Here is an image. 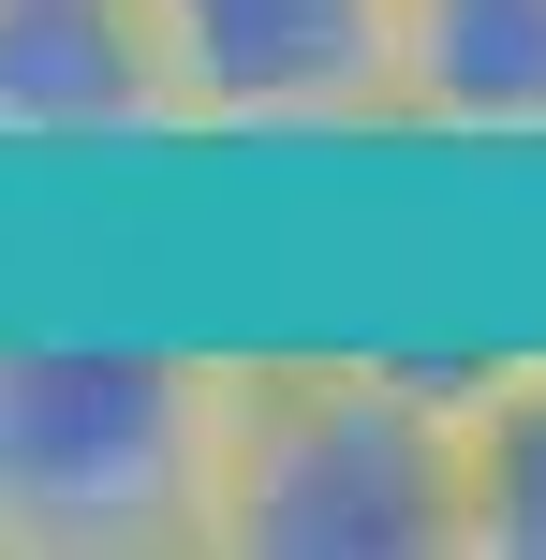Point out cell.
Returning <instances> with one entry per match:
<instances>
[{"instance_id":"1","label":"cell","mask_w":546,"mask_h":560,"mask_svg":"<svg viewBox=\"0 0 546 560\" xmlns=\"http://www.w3.org/2000/svg\"><path fill=\"white\" fill-rule=\"evenodd\" d=\"M502 339H222L207 560H473V384Z\"/></svg>"},{"instance_id":"2","label":"cell","mask_w":546,"mask_h":560,"mask_svg":"<svg viewBox=\"0 0 546 560\" xmlns=\"http://www.w3.org/2000/svg\"><path fill=\"white\" fill-rule=\"evenodd\" d=\"M222 339L0 325V560H207Z\"/></svg>"},{"instance_id":"3","label":"cell","mask_w":546,"mask_h":560,"mask_svg":"<svg viewBox=\"0 0 546 560\" xmlns=\"http://www.w3.org/2000/svg\"><path fill=\"white\" fill-rule=\"evenodd\" d=\"M177 163H399V0H148Z\"/></svg>"},{"instance_id":"4","label":"cell","mask_w":546,"mask_h":560,"mask_svg":"<svg viewBox=\"0 0 546 560\" xmlns=\"http://www.w3.org/2000/svg\"><path fill=\"white\" fill-rule=\"evenodd\" d=\"M163 30L148 0H0V177H163Z\"/></svg>"},{"instance_id":"5","label":"cell","mask_w":546,"mask_h":560,"mask_svg":"<svg viewBox=\"0 0 546 560\" xmlns=\"http://www.w3.org/2000/svg\"><path fill=\"white\" fill-rule=\"evenodd\" d=\"M399 163L546 177V0H399Z\"/></svg>"},{"instance_id":"6","label":"cell","mask_w":546,"mask_h":560,"mask_svg":"<svg viewBox=\"0 0 546 560\" xmlns=\"http://www.w3.org/2000/svg\"><path fill=\"white\" fill-rule=\"evenodd\" d=\"M473 560H546V339H502L473 384Z\"/></svg>"}]
</instances>
